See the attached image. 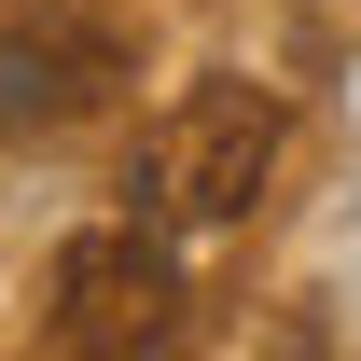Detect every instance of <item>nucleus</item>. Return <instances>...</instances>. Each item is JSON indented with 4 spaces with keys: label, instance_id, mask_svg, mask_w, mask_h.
Instances as JSON below:
<instances>
[{
    "label": "nucleus",
    "instance_id": "obj_3",
    "mask_svg": "<svg viewBox=\"0 0 361 361\" xmlns=\"http://www.w3.org/2000/svg\"><path fill=\"white\" fill-rule=\"evenodd\" d=\"M111 84H126V28H97V14H70V0H42V14L0 28V139H70V126H97Z\"/></svg>",
    "mask_w": 361,
    "mask_h": 361
},
{
    "label": "nucleus",
    "instance_id": "obj_2",
    "mask_svg": "<svg viewBox=\"0 0 361 361\" xmlns=\"http://www.w3.org/2000/svg\"><path fill=\"white\" fill-rule=\"evenodd\" d=\"M56 348H167L180 334V264L153 223H97L56 250V306H42Z\"/></svg>",
    "mask_w": 361,
    "mask_h": 361
},
{
    "label": "nucleus",
    "instance_id": "obj_1",
    "mask_svg": "<svg viewBox=\"0 0 361 361\" xmlns=\"http://www.w3.org/2000/svg\"><path fill=\"white\" fill-rule=\"evenodd\" d=\"M278 97L264 84H195L167 97L153 126H139V223H250L264 209V180H278Z\"/></svg>",
    "mask_w": 361,
    "mask_h": 361
}]
</instances>
